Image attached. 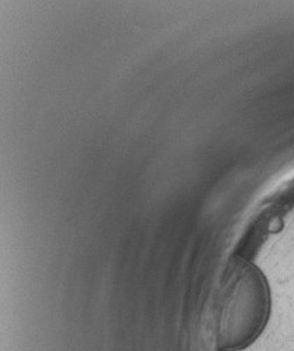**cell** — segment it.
I'll use <instances>...</instances> for the list:
<instances>
[{"instance_id": "cell-1", "label": "cell", "mask_w": 294, "mask_h": 351, "mask_svg": "<svg viewBox=\"0 0 294 351\" xmlns=\"http://www.w3.org/2000/svg\"><path fill=\"white\" fill-rule=\"evenodd\" d=\"M221 335L226 347L241 346L257 336L269 313V293L262 274L238 263L221 293Z\"/></svg>"}]
</instances>
